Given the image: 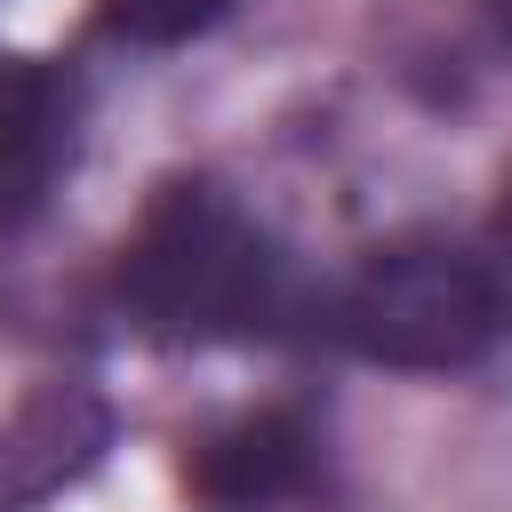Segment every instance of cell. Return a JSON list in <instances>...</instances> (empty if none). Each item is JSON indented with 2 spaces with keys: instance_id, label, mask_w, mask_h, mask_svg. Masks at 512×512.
<instances>
[{
  "instance_id": "cell-4",
  "label": "cell",
  "mask_w": 512,
  "mask_h": 512,
  "mask_svg": "<svg viewBox=\"0 0 512 512\" xmlns=\"http://www.w3.org/2000/svg\"><path fill=\"white\" fill-rule=\"evenodd\" d=\"M112 440V416L88 384H48L32 392L8 432H0V512H32L56 488H72Z\"/></svg>"
},
{
  "instance_id": "cell-1",
  "label": "cell",
  "mask_w": 512,
  "mask_h": 512,
  "mask_svg": "<svg viewBox=\"0 0 512 512\" xmlns=\"http://www.w3.org/2000/svg\"><path fill=\"white\" fill-rule=\"evenodd\" d=\"M120 304L160 344H248L296 304L280 240L216 184H168L120 248Z\"/></svg>"
},
{
  "instance_id": "cell-5",
  "label": "cell",
  "mask_w": 512,
  "mask_h": 512,
  "mask_svg": "<svg viewBox=\"0 0 512 512\" xmlns=\"http://www.w3.org/2000/svg\"><path fill=\"white\" fill-rule=\"evenodd\" d=\"M184 480H192V496L208 512H272V504L304 496V480H312V432L288 408H256V416L208 432L192 448Z\"/></svg>"
},
{
  "instance_id": "cell-6",
  "label": "cell",
  "mask_w": 512,
  "mask_h": 512,
  "mask_svg": "<svg viewBox=\"0 0 512 512\" xmlns=\"http://www.w3.org/2000/svg\"><path fill=\"white\" fill-rule=\"evenodd\" d=\"M224 8H232V0H96L104 32L128 40V48H184V40H200Z\"/></svg>"
},
{
  "instance_id": "cell-2",
  "label": "cell",
  "mask_w": 512,
  "mask_h": 512,
  "mask_svg": "<svg viewBox=\"0 0 512 512\" xmlns=\"http://www.w3.org/2000/svg\"><path fill=\"white\" fill-rule=\"evenodd\" d=\"M328 328L376 368L448 376V368H472L504 336V280L472 248L400 240V248H376L336 288Z\"/></svg>"
},
{
  "instance_id": "cell-3",
  "label": "cell",
  "mask_w": 512,
  "mask_h": 512,
  "mask_svg": "<svg viewBox=\"0 0 512 512\" xmlns=\"http://www.w3.org/2000/svg\"><path fill=\"white\" fill-rule=\"evenodd\" d=\"M80 160V80L40 56H0V232L32 224Z\"/></svg>"
},
{
  "instance_id": "cell-7",
  "label": "cell",
  "mask_w": 512,
  "mask_h": 512,
  "mask_svg": "<svg viewBox=\"0 0 512 512\" xmlns=\"http://www.w3.org/2000/svg\"><path fill=\"white\" fill-rule=\"evenodd\" d=\"M488 16H496V32L512 40V0H488Z\"/></svg>"
}]
</instances>
